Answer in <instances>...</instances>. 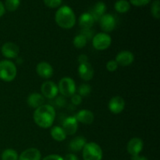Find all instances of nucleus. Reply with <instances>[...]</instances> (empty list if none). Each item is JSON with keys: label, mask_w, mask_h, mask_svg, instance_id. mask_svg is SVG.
<instances>
[{"label": "nucleus", "mask_w": 160, "mask_h": 160, "mask_svg": "<svg viewBox=\"0 0 160 160\" xmlns=\"http://www.w3.org/2000/svg\"><path fill=\"white\" fill-rule=\"evenodd\" d=\"M56 118V111L53 106L44 104L35 109L33 115L34 121L39 128L47 129L52 126Z\"/></svg>", "instance_id": "obj_1"}, {"label": "nucleus", "mask_w": 160, "mask_h": 160, "mask_svg": "<svg viewBox=\"0 0 160 160\" xmlns=\"http://www.w3.org/2000/svg\"><path fill=\"white\" fill-rule=\"evenodd\" d=\"M55 20L58 26L62 29H70L76 23V16L70 6H63L56 11Z\"/></svg>", "instance_id": "obj_2"}, {"label": "nucleus", "mask_w": 160, "mask_h": 160, "mask_svg": "<svg viewBox=\"0 0 160 160\" xmlns=\"http://www.w3.org/2000/svg\"><path fill=\"white\" fill-rule=\"evenodd\" d=\"M17 69L15 63L10 60L0 61V79L5 82H11L16 78Z\"/></svg>", "instance_id": "obj_3"}, {"label": "nucleus", "mask_w": 160, "mask_h": 160, "mask_svg": "<svg viewBox=\"0 0 160 160\" xmlns=\"http://www.w3.org/2000/svg\"><path fill=\"white\" fill-rule=\"evenodd\" d=\"M82 156L84 160H102L103 156L102 149L95 142H88L83 148Z\"/></svg>", "instance_id": "obj_4"}, {"label": "nucleus", "mask_w": 160, "mask_h": 160, "mask_svg": "<svg viewBox=\"0 0 160 160\" xmlns=\"http://www.w3.org/2000/svg\"><path fill=\"white\" fill-rule=\"evenodd\" d=\"M59 92L65 97H71L76 92V84L72 78L65 77L59 81L58 84Z\"/></svg>", "instance_id": "obj_5"}, {"label": "nucleus", "mask_w": 160, "mask_h": 160, "mask_svg": "<svg viewBox=\"0 0 160 160\" xmlns=\"http://www.w3.org/2000/svg\"><path fill=\"white\" fill-rule=\"evenodd\" d=\"M112 43L110 35L105 32H100L95 34L92 38V45L98 51H103L109 48Z\"/></svg>", "instance_id": "obj_6"}, {"label": "nucleus", "mask_w": 160, "mask_h": 160, "mask_svg": "<svg viewBox=\"0 0 160 160\" xmlns=\"http://www.w3.org/2000/svg\"><path fill=\"white\" fill-rule=\"evenodd\" d=\"M41 92L44 98L52 99L57 96L59 93V89H58L57 84H55L52 81H45L41 86Z\"/></svg>", "instance_id": "obj_7"}, {"label": "nucleus", "mask_w": 160, "mask_h": 160, "mask_svg": "<svg viewBox=\"0 0 160 160\" xmlns=\"http://www.w3.org/2000/svg\"><path fill=\"white\" fill-rule=\"evenodd\" d=\"M1 52L2 55L7 59H15L18 56L20 48L17 44L8 42L2 45L1 48Z\"/></svg>", "instance_id": "obj_8"}, {"label": "nucleus", "mask_w": 160, "mask_h": 160, "mask_svg": "<svg viewBox=\"0 0 160 160\" xmlns=\"http://www.w3.org/2000/svg\"><path fill=\"white\" fill-rule=\"evenodd\" d=\"M144 147L143 141L139 138H133L128 142L127 145V151L131 156L140 154Z\"/></svg>", "instance_id": "obj_9"}, {"label": "nucleus", "mask_w": 160, "mask_h": 160, "mask_svg": "<svg viewBox=\"0 0 160 160\" xmlns=\"http://www.w3.org/2000/svg\"><path fill=\"white\" fill-rule=\"evenodd\" d=\"M101 29L105 33H109L113 31L117 25L115 17L111 14H105L99 20Z\"/></svg>", "instance_id": "obj_10"}, {"label": "nucleus", "mask_w": 160, "mask_h": 160, "mask_svg": "<svg viewBox=\"0 0 160 160\" xmlns=\"http://www.w3.org/2000/svg\"><path fill=\"white\" fill-rule=\"evenodd\" d=\"M108 108L113 114H120L125 108V101L121 96H114L109 100Z\"/></svg>", "instance_id": "obj_11"}, {"label": "nucleus", "mask_w": 160, "mask_h": 160, "mask_svg": "<svg viewBox=\"0 0 160 160\" xmlns=\"http://www.w3.org/2000/svg\"><path fill=\"white\" fill-rule=\"evenodd\" d=\"M36 72L39 77L44 79H49L53 76L54 70L52 65L45 61L40 62L36 67Z\"/></svg>", "instance_id": "obj_12"}, {"label": "nucleus", "mask_w": 160, "mask_h": 160, "mask_svg": "<svg viewBox=\"0 0 160 160\" xmlns=\"http://www.w3.org/2000/svg\"><path fill=\"white\" fill-rule=\"evenodd\" d=\"M94 73H95V71H94L93 67L88 62L79 64V67H78V74H79L80 78L83 81H91L93 78Z\"/></svg>", "instance_id": "obj_13"}, {"label": "nucleus", "mask_w": 160, "mask_h": 160, "mask_svg": "<svg viewBox=\"0 0 160 160\" xmlns=\"http://www.w3.org/2000/svg\"><path fill=\"white\" fill-rule=\"evenodd\" d=\"M134 60V56L131 52L127 51H121L119 52L116 56L115 61L118 66H121V67H128V66L131 65L133 63Z\"/></svg>", "instance_id": "obj_14"}, {"label": "nucleus", "mask_w": 160, "mask_h": 160, "mask_svg": "<svg viewBox=\"0 0 160 160\" xmlns=\"http://www.w3.org/2000/svg\"><path fill=\"white\" fill-rule=\"evenodd\" d=\"M62 128L67 135H73L78 129V122L74 117H69L64 120Z\"/></svg>", "instance_id": "obj_15"}, {"label": "nucleus", "mask_w": 160, "mask_h": 160, "mask_svg": "<svg viewBox=\"0 0 160 160\" xmlns=\"http://www.w3.org/2000/svg\"><path fill=\"white\" fill-rule=\"evenodd\" d=\"M74 117L78 120V122L87 125L92 124L95 120L94 113L88 109H81L76 114Z\"/></svg>", "instance_id": "obj_16"}, {"label": "nucleus", "mask_w": 160, "mask_h": 160, "mask_svg": "<svg viewBox=\"0 0 160 160\" xmlns=\"http://www.w3.org/2000/svg\"><path fill=\"white\" fill-rule=\"evenodd\" d=\"M41 152L36 148H29L25 149L19 156L18 160H41Z\"/></svg>", "instance_id": "obj_17"}, {"label": "nucleus", "mask_w": 160, "mask_h": 160, "mask_svg": "<svg viewBox=\"0 0 160 160\" xmlns=\"http://www.w3.org/2000/svg\"><path fill=\"white\" fill-rule=\"evenodd\" d=\"M106 6L103 2H98L93 6V7L91 9L89 13L92 16L94 20L95 21H99L101 17L106 14Z\"/></svg>", "instance_id": "obj_18"}, {"label": "nucleus", "mask_w": 160, "mask_h": 160, "mask_svg": "<svg viewBox=\"0 0 160 160\" xmlns=\"http://www.w3.org/2000/svg\"><path fill=\"white\" fill-rule=\"evenodd\" d=\"M27 102H28V106H31V108L37 109L45 104V98L42 94L34 92V93H31L28 96Z\"/></svg>", "instance_id": "obj_19"}, {"label": "nucleus", "mask_w": 160, "mask_h": 160, "mask_svg": "<svg viewBox=\"0 0 160 160\" xmlns=\"http://www.w3.org/2000/svg\"><path fill=\"white\" fill-rule=\"evenodd\" d=\"M87 141L83 136H78L72 139L69 144V148L73 152H80L83 149Z\"/></svg>", "instance_id": "obj_20"}, {"label": "nucleus", "mask_w": 160, "mask_h": 160, "mask_svg": "<svg viewBox=\"0 0 160 160\" xmlns=\"http://www.w3.org/2000/svg\"><path fill=\"white\" fill-rule=\"evenodd\" d=\"M95 20L89 12H84L79 17V25L82 29H91L94 25Z\"/></svg>", "instance_id": "obj_21"}, {"label": "nucleus", "mask_w": 160, "mask_h": 160, "mask_svg": "<svg viewBox=\"0 0 160 160\" xmlns=\"http://www.w3.org/2000/svg\"><path fill=\"white\" fill-rule=\"evenodd\" d=\"M51 137L56 142H63L67 138L65 131L62 128V127L55 126L51 130Z\"/></svg>", "instance_id": "obj_22"}, {"label": "nucleus", "mask_w": 160, "mask_h": 160, "mask_svg": "<svg viewBox=\"0 0 160 160\" xmlns=\"http://www.w3.org/2000/svg\"><path fill=\"white\" fill-rule=\"evenodd\" d=\"M116 11L120 13H125L131 9V4L128 0H118L114 5Z\"/></svg>", "instance_id": "obj_23"}, {"label": "nucleus", "mask_w": 160, "mask_h": 160, "mask_svg": "<svg viewBox=\"0 0 160 160\" xmlns=\"http://www.w3.org/2000/svg\"><path fill=\"white\" fill-rule=\"evenodd\" d=\"M18 153L12 148H6L1 156L2 160H18Z\"/></svg>", "instance_id": "obj_24"}, {"label": "nucleus", "mask_w": 160, "mask_h": 160, "mask_svg": "<svg viewBox=\"0 0 160 160\" xmlns=\"http://www.w3.org/2000/svg\"><path fill=\"white\" fill-rule=\"evenodd\" d=\"M88 39L83 34H79L74 37L73 40V44L77 48H82L87 45Z\"/></svg>", "instance_id": "obj_25"}, {"label": "nucleus", "mask_w": 160, "mask_h": 160, "mask_svg": "<svg viewBox=\"0 0 160 160\" xmlns=\"http://www.w3.org/2000/svg\"><path fill=\"white\" fill-rule=\"evenodd\" d=\"M20 0H6L5 2V9L9 12H14L19 8Z\"/></svg>", "instance_id": "obj_26"}, {"label": "nucleus", "mask_w": 160, "mask_h": 160, "mask_svg": "<svg viewBox=\"0 0 160 160\" xmlns=\"http://www.w3.org/2000/svg\"><path fill=\"white\" fill-rule=\"evenodd\" d=\"M160 3L159 0H156V1L153 2V3L152 4L151 7V12L152 15L154 18L159 20L160 18Z\"/></svg>", "instance_id": "obj_27"}, {"label": "nucleus", "mask_w": 160, "mask_h": 160, "mask_svg": "<svg viewBox=\"0 0 160 160\" xmlns=\"http://www.w3.org/2000/svg\"><path fill=\"white\" fill-rule=\"evenodd\" d=\"M92 92V87L88 84H82L78 89V95L82 96H88Z\"/></svg>", "instance_id": "obj_28"}, {"label": "nucleus", "mask_w": 160, "mask_h": 160, "mask_svg": "<svg viewBox=\"0 0 160 160\" xmlns=\"http://www.w3.org/2000/svg\"><path fill=\"white\" fill-rule=\"evenodd\" d=\"M43 1L45 6L52 9H55L60 6L62 0H43Z\"/></svg>", "instance_id": "obj_29"}, {"label": "nucleus", "mask_w": 160, "mask_h": 160, "mask_svg": "<svg viewBox=\"0 0 160 160\" xmlns=\"http://www.w3.org/2000/svg\"><path fill=\"white\" fill-rule=\"evenodd\" d=\"M106 69L109 72H114L118 69V64L115 60H109L106 63Z\"/></svg>", "instance_id": "obj_30"}, {"label": "nucleus", "mask_w": 160, "mask_h": 160, "mask_svg": "<svg viewBox=\"0 0 160 160\" xmlns=\"http://www.w3.org/2000/svg\"><path fill=\"white\" fill-rule=\"evenodd\" d=\"M151 0H130V2L134 6H144L148 4Z\"/></svg>", "instance_id": "obj_31"}, {"label": "nucleus", "mask_w": 160, "mask_h": 160, "mask_svg": "<svg viewBox=\"0 0 160 160\" xmlns=\"http://www.w3.org/2000/svg\"><path fill=\"white\" fill-rule=\"evenodd\" d=\"M71 102L75 106H78L82 102V97L78 94H74L71 96Z\"/></svg>", "instance_id": "obj_32"}, {"label": "nucleus", "mask_w": 160, "mask_h": 160, "mask_svg": "<svg viewBox=\"0 0 160 160\" xmlns=\"http://www.w3.org/2000/svg\"><path fill=\"white\" fill-rule=\"evenodd\" d=\"M81 34H83L87 39H90L94 37V32L91 29H82Z\"/></svg>", "instance_id": "obj_33"}, {"label": "nucleus", "mask_w": 160, "mask_h": 160, "mask_svg": "<svg viewBox=\"0 0 160 160\" xmlns=\"http://www.w3.org/2000/svg\"><path fill=\"white\" fill-rule=\"evenodd\" d=\"M42 160H63V159L60 156H59V155L52 154L45 156Z\"/></svg>", "instance_id": "obj_34"}, {"label": "nucleus", "mask_w": 160, "mask_h": 160, "mask_svg": "<svg viewBox=\"0 0 160 160\" xmlns=\"http://www.w3.org/2000/svg\"><path fill=\"white\" fill-rule=\"evenodd\" d=\"M78 62H79V64L88 62V57L87 55L85 54L80 55L79 57H78Z\"/></svg>", "instance_id": "obj_35"}, {"label": "nucleus", "mask_w": 160, "mask_h": 160, "mask_svg": "<svg viewBox=\"0 0 160 160\" xmlns=\"http://www.w3.org/2000/svg\"><path fill=\"white\" fill-rule=\"evenodd\" d=\"M62 159H63V160H78V156L76 155L73 154V153H68Z\"/></svg>", "instance_id": "obj_36"}, {"label": "nucleus", "mask_w": 160, "mask_h": 160, "mask_svg": "<svg viewBox=\"0 0 160 160\" xmlns=\"http://www.w3.org/2000/svg\"><path fill=\"white\" fill-rule=\"evenodd\" d=\"M131 160H148L145 156H141L140 155L131 156Z\"/></svg>", "instance_id": "obj_37"}, {"label": "nucleus", "mask_w": 160, "mask_h": 160, "mask_svg": "<svg viewBox=\"0 0 160 160\" xmlns=\"http://www.w3.org/2000/svg\"><path fill=\"white\" fill-rule=\"evenodd\" d=\"M5 12H6V9H5L4 5H3V3L0 1V17H2L4 15Z\"/></svg>", "instance_id": "obj_38"}]
</instances>
